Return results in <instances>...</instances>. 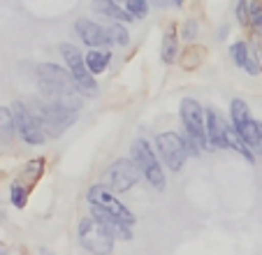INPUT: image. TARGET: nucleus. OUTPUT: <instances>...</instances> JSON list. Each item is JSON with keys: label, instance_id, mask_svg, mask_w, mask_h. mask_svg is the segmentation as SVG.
Returning a JSON list of instances; mask_svg holds the SVG:
<instances>
[{"label": "nucleus", "instance_id": "nucleus-2", "mask_svg": "<svg viewBox=\"0 0 262 255\" xmlns=\"http://www.w3.org/2000/svg\"><path fill=\"white\" fill-rule=\"evenodd\" d=\"M130 156L137 162L139 172H142L144 181L151 188H156L158 193H163L167 188V177H165V165L158 158V151L146 137H137L130 146Z\"/></svg>", "mask_w": 262, "mask_h": 255}, {"label": "nucleus", "instance_id": "nucleus-24", "mask_svg": "<svg viewBox=\"0 0 262 255\" xmlns=\"http://www.w3.org/2000/svg\"><path fill=\"white\" fill-rule=\"evenodd\" d=\"M121 5L125 7V12L133 19H146L151 12V0H123Z\"/></svg>", "mask_w": 262, "mask_h": 255}, {"label": "nucleus", "instance_id": "nucleus-19", "mask_svg": "<svg viewBox=\"0 0 262 255\" xmlns=\"http://www.w3.org/2000/svg\"><path fill=\"white\" fill-rule=\"evenodd\" d=\"M234 130L242 135V139L253 148V151H257V146H260V137H262V123L260 121H255V118L251 116L246 123H242V125L234 128Z\"/></svg>", "mask_w": 262, "mask_h": 255}, {"label": "nucleus", "instance_id": "nucleus-23", "mask_svg": "<svg viewBox=\"0 0 262 255\" xmlns=\"http://www.w3.org/2000/svg\"><path fill=\"white\" fill-rule=\"evenodd\" d=\"M107 33H109V37H112V45L114 47L130 45V33H128V28H125V24H121V21H109Z\"/></svg>", "mask_w": 262, "mask_h": 255}, {"label": "nucleus", "instance_id": "nucleus-32", "mask_svg": "<svg viewBox=\"0 0 262 255\" xmlns=\"http://www.w3.org/2000/svg\"><path fill=\"white\" fill-rule=\"evenodd\" d=\"M7 250H5V246H0V255H5Z\"/></svg>", "mask_w": 262, "mask_h": 255}, {"label": "nucleus", "instance_id": "nucleus-22", "mask_svg": "<svg viewBox=\"0 0 262 255\" xmlns=\"http://www.w3.org/2000/svg\"><path fill=\"white\" fill-rule=\"evenodd\" d=\"M248 118H251V107H248V102L242 98H234L232 102H230V123H232L234 128H239L242 123H246Z\"/></svg>", "mask_w": 262, "mask_h": 255}, {"label": "nucleus", "instance_id": "nucleus-10", "mask_svg": "<svg viewBox=\"0 0 262 255\" xmlns=\"http://www.w3.org/2000/svg\"><path fill=\"white\" fill-rule=\"evenodd\" d=\"M74 35L81 39V45H86L89 49H107V47H114L112 45V37L107 33V26L98 24L93 19H81L74 21Z\"/></svg>", "mask_w": 262, "mask_h": 255}, {"label": "nucleus", "instance_id": "nucleus-14", "mask_svg": "<svg viewBox=\"0 0 262 255\" xmlns=\"http://www.w3.org/2000/svg\"><path fill=\"white\" fill-rule=\"evenodd\" d=\"M230 58H232V63L237 65L239 70L248 72L251 77H257V74H260V58H255L251 45L244 42V39H237V42L230 45Z\"/></svg>", "mask_w": 262, "mask_h": 255}, {"label": "nucleus", "instance_id": "nucleus-27", "mask_svg": "<svg viewBox=\"0 0 262 255\" xmlns=\"http://www.w3.org/2000/svg\"><path fill=\"white\" fill-rule=\"evenodd\" d=\"M198 30H200L198 21H195V19H186V21H183V26H181V39H183V42H193V39L198 37Z\"/></svg>", "mask_w": 262, "mask_h": 255}, {"label": "nucleus", "instance_id": "nucleus-3", "mask_svg": "<svg viewBox=\"0 0 262 255\" xmlns=\"http://www.w3.org/2000/svg\"><path fill=\"white\" fill-rule=\"evenodd\" d=\"M58 54H60V58H63L65 68L72 74L79 93L84 95V98H95L100 86H98V79L91 74L89 65H86V54H81V49L74 45V42H60Z\"/></svg>", "mask_w": 262, "mask_h": 255}, {"label": "nucleus", "instance_id": "nucleus-8", "mask_svg": "<svg viewBox=\"0 0 262 255\" xmlns=\"http://www.w3.org/2000/svg\"><path fill=\"white\" fill-rule=\"evenodd\" d=\"M154 146L158 151V158L163 160V165L174 174L181 172L190 158L188 151H186V144H183V137L179 133H158L154 137Z\"/></svg>", "mask_w": 262, "mask_h": 255}, {"label": "nucleus", "instance_id": "nucleus-12", "mask_svg": "<svg viewBox=\"0 0 262 255\" xmlns=\"http://www.w3.org/2000/svg\"><path fill=\"white\" fill-rule=\"evenodd\" d=\"M228 128L230 123L223 118V114L218 109L207 107V133H209V142H211L213 151H228L230 148Z\"/></svg>", "mask_w": 262, "mask_h": 255}, {"label": "nucleus", "instance_id": "nucleus-25", "mask_svg": "<svg viewBox=\"0 0 262 255\" xmlns=\"http://www.w3.org/2000/svg\"><path fill=\"white\" fill-rule=\"evenodd\" d=\"M248 26L255 33H262V3L260 0H248Z\"/></svg>", "mask_w": 262, "mask_h": 255}, {"label": "nucleus", "instance_id": "nucleus-17", "mask_svg": "<svg viewBox=\"0 0 262 255\" xmlns=\"http://www.w3.org/2000/svg\"><path fill=\"white\" fill-rule=\"evenodd\" d=\"M112 51L109 49H89L86 51V65H89L91 74L93 77H100V74H104L109 70V65H112Z\"/></svg>", "mask_w": 262, "mask_h": 255}, {"label": "nucleus", "instance_id": "nucleus-20", "mask_svg": "<svg viewBox=\"0 0 262 255\" xmlns=\"http://www.w3.org/2000/svg\"><path fill=\"white\" fill-rule=\"evenodd\" d=\"M228 142H230V151L239 153V156H242L246 162H251V165H253V162L257 160L255 151H253V148L248 146L246 142H244V139H242V135H239L237 130H234V128H232V123H230V128H228Z\"/></svg>", "mask_w": 262, "mask_h": 255}, {"label": "nucleus", "instance_id": "nucleus-33", "mask_svg": "<svg viewBox=\"0 0 262 255\" xmlns=\"http://www.w3.org/2000/svg\"><path fill=\"white\" fill-rule=\"evenodd\" d=\"M0 200H3V193H0Z\"/></svg>", "mask_w": 262, "mask_h": 255}, {"label": "nucleus", "instance_id": "nucleus-4", "mask_svg": "<svg viewBox=\"0 0 262 255\" xmlns=\"http://www.w3.org/2000/svg\"><path fill=\"white\" fill-rule=\"evenodd\" d=\"M179 118H181L183 133L190 135L202 146V151L211 153L213 148L207 133V107H202V102L195 98H183L179 102Z\"/></svg>", "mask_w": 262, "mask_h": 255}, {"label": "nucleus", "instance_id": "nucleus-13", "mask_svg": "<svg viewBox=\"0 0 262 255\" xmlns=\"http://www.w3.org/2000/svg\"><path fill=\"white\" fill-rule=\"evenodd\" d=\"M89 214L93 218H98V221L107 227L109 235L114 237L116 241H133V225H130V223H125V221H121V218L112 216V214L102 211L100 206H95V204H89Z\"/></svg>", "mask_w": 262, "mask_h": 255}, {"label": "nucleus", "instance_id": "nucleus-11", "mask_svg": "<svg viewBox=\"0 0 262 255\" xmlns=\"http://www.w3.org/2000/svg\"><path fill=\"white\" fill-rule=\"evenodd\" d=\"M37 74V86H54V89H77L72 74L65 65H56V63H37L35 68ZM79 91V89H77Z\"/></svg>", "mask_w": 262, "mask_h": 255}, {"label": "nucleus", "instance_id": "nucleus-5", "mask_svg": "<svg viewBox=\"0 0 262 255\" xmlns=\"http://www.w3.org/2000/svg\"><path fill=\"white\" fill-rule=\"evenodd\" d=\"M77 239H79V246L91 255H112L114 253L116 239L109 235V230L89 214L79 221V227H77Z\"/></svg>", "mask_w": 262, "mask_h": 255}, {"label": "nucleus", "instance_id": "nucleus-28", "mask_svg": "<svg viewBox=\"0 0 262 255\" xmlns=\"http://www.w3.org/2000/svg\"><path fill=\"white\" fill-rule=\"evenodd\" d=\"M234 16H237L239 26H248V0H237V5H234Z\"/></svg>", "mask_w": 262, "mask_h": 255}, {"label": "nucleus", "instance_id": "nucleus-31", "mask_svg": "<svg viewBox=\"0 0 262 255\" xmlns=\"http://www.w3.org/2000/svg\"><path fill=\"white\" fill-rule=\"evenodd\" d=\"M40 253H42V255H54V253H51V250H47V248H42Z\"/></svg>", "mask_w": 262, "mask_h": 255}, {"label": "nucleus", "instance_id": "nucleus-6", "mask_svg": "<svg viewBox=\"0 0 262 255\" xmlns=\"http://www.w3.org/2000/svg\"><path fill=\"white\" fill-rule=\"evenodd\" d=\"M142 179L144 177H142V172H139L137 162L133 160V156L116 158V160L109 162V165L104 167V172L100 174V183H104V186H107L112 193H116V195L133 190Z\"/></svg>", "mask_w": 262, "mask_h": 255}, {"label": "nucleus", "instance_id": "nucleus-29", "mask_svg": "<svg viewBox=\"0 0 262 255\" xmlns=\"http://www.w3.org/2000/svg\"><path fill=\"white\" fill-rule=\"evenodd\" d=\"M228 30H230V28H228V26H223V28H221V30H218V37H225V35H228Z\"/></svg>", "mask_w": 262, "mask_h": 255}, {"label": "nucleus", "instance_id": "nucleus-30", "mask_svg": "<svg viewBox=\"0 0 262 255\" xmlns=\"http://www.w3.org/2000/svg\"><path fill=\"white\" fill-rule=\"evenodd\" d=\"M174 5H177V7H183V5H186V0H174Z\"/></svg>", "mask_w": 262, "mask_h": 255}, {"label": "nucleus", "instance_id": "nucleus-1", "mask_svg": "<svg viewBox=\"0 0 262 255\" xmlns=\"http://www.w3.org/2000/svg\"><path fill=\"white\" fill-rule=\"evenodd\" d=\"M28 109L35 114V116L40 118L42 128H45V133L49 139H56L68 130L70 125L77 123L79 118V109L74 107H68V104H58V102H49L40 95V98H33V100H26Z\"/></svg>", "mask_w": 262, "mask_h": 255}, {"label": "nucleus", "instance_id": "nucleus-34", "mask_svg": "<svg viewBox=\"0 0 262 255\" xmlns=\"http://www.w3.org/2000/svg\"><path fill=\"white\" fill-rule=\"evenodd\" d=\"M119 3H123V0H119Z\"/></svg>", "mask_w": 262, "mask_h": 255}, {"label": "nucleus", "instance_id": "nucleus-9", "mask_svg": "<svg viewBox=\"0 0 262 255\" xmlns=\"http://www.w3.org/2000/svg\"><path fill=\"white\" fill-rule=\"evenodd\" d=\"M86 202L100 206L102 211H107V214H112V216L121 218V221L130 223L133 227H135V223H137V216L130 211V206H125L123 202L116 197V193H112L104 183H91L89 190H86Z\"/></svg>", "mask_w": 262, "mask_h": 255}, {"label": "nucleus", "instance_id": "nucleus-18", "mask_svg": "<svg viewBox=\"0 0 262 255\" xmlns=\"http://www.w3.org/2000/svg\"><path fill=\"white\" fill-rule=\"evenodd\" d=\"M16 137V121L12 107L0 104V144H12Z\"/></svg>", "mask_w": 262, "mask_h": 255}, {"label": "nucleus", "instance_id": "nucleus-16", "mask_svg": "<svg viewBox=\"0 0 262 255\" xmlns=\"http://www.w3.org/2000/svg\"><path fill=\"white\" fill-rule=\"evenodd\" d=\"M179 35H177V26H167L163 33V42H160V60L165 65H174L179 56Z\"/></svg>", "mask_w": 262, "mask_h": 255}, {"label": "nucleus", "instance_id": "nucleus-7", "mask_svg": "<svg viewBox=\"0 0 262 255\" xmlns=\"http://www.w3.org/2000/svg\"><path fill=\"white\" fill-rule=\"evenodd\" d=\"M10 107L14 112V121H16V137L24 144H28V146H45L49 137H47L40 118L28 109L26 100H14Z\"/></svg>", "mask_w": 262, "mask_h": 255}, {"label": "nucleus", "instance_id": "nucleus-26", "mask_svg": "<svg viewBox=\"0 0 262 255\" xmlns=\"http://www.w3.org/2000/svg\"><path fill=\"white\" fill-rule=\"evenodd\" d=\"M45 167H47V160H45V158H33V160H30L28 165H26L24 177H28V179H30V183H35L37 179L42 177Z\"/></svg>", "mask_w": 262, "mask_h": 255}, {"label": "nucleus", "instance_id": "nucleus-15", "mask_svg": "<svg viewBox=\"0 0 262 255\" xmlns=\"http://www.w3.org/2000/svg\"><path fill=\"white\" fill-rule=\"evenodd\" d=\"M91 7H93V12H98L100 16H104L109 21H121V24L135 21L119 0H91Z\"/></svg>", "mask_w": 262, "mask_h": 255}, {"label": "nucleus", "instance_id": "nucleus-21", "mask_svg": "<svg viewBox=\"0 0 262 255\" xmlns=\"http://www.w3.org/2000/svg\"><path fill=\"white\" fill-rule=\"evenodd\" d=\"M28 197H30V188L26 186L21 179H14L10 183V202L14 209H26L28 204Z\"/></svg>", "mask_w": 262, "mask_h": 255}]
</instances>
